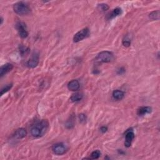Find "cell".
<instances>
[{"label":"cell","instance_id":"obj_8","mask_svg":"<svg viewBox=\"0 0 160 160\" xmlns=\"http://www.w3.org/2000/svg\"><path fill=\"white\" fill-rule=\"evenodd\" d=\"M135 138V133H134L133 129H130L126 132L125 134V145L127 148H129L131 145L133 140Z\"/></svg>","mask_w":160,"mask_h":160},{"label":"cell","instance_id":"obj_21","mask_svg":"<svg viewBox=\"0 0 160 160\" xmlns=\"http://www.w3.org/2000/svg\"><path fill=\"white\" fill-rule=\"evenodd\" d=\"M78 118H79V120H80V123H86V120H87V117H86L85 114H83V113L80 114L79 116H78Z\"/></svg>","mask_w":160,"mask_h":160},{"label":"cell","instance_id":"obj_20","mask_svg":"<svg viewBox=\"0 0 160 160\" xmlns=\"http://www.w3.org/2000/svg\"><path fill=\"white\" fill-rule=\"evenodd\" d=\"M100 156H101V152L99 151V150H96V151H94L93 152H92V153H91L90 159H98Z\"/></svg>","mask_w":160,"mask_h":160},{"label":"cell","instance_id":"obj_10","mask_svg":"<svg viewBox=\"0 0 160 160\" xmlns=\"http://www.w3.org/2000/svg\"><path fill=\"white\" fill-rule=\"evenodd\" d=\"M80 87V82L77 80H71L69 83L68 84V90L72 91H76L79 90Z\"/></svg>","mask_w":160,"mask_h":160},{"label":"cell","instance_id":"obj_5","mask_svg":"<svg viewBox=\"0 0 160 160\" xmlns=\"http://www.w3.org/2000/svg\"><path fill=\"white\" fill-rule=\"evenodd\" d=\"M16 28L21 38H27L28 37L27 25L23 22H18L16 25Z\"/></svg>","mask_w":160,"mask_h":160},{"label":"cell","instance_id":"obj_14","mask_svg":"<svg viewBox=\"0 0 160 160\" xmlns=\"http://www.w3.org/2000/svg\"><path fill=\"white\" fill-rule=\"evenodd\" d=\"M121 13H122L121 9L120 8H116L115 9H113L112 13L108 15V19H111L112 18H114L116 17V16L120 15Z\"/></svg>","mask_w":160,"mask_h":160},{"label":"cell","instance_id":"obj_23","mask_svg":"<svg viewBox=\"0 0 160 160\" xmlns=\"http://www.w3.org/2000/svg\"><path fill=\"white\" fill-rule=\"evenodd\" d=\"M125 73V69L124 68H120L117 70V73L118 74H123Z\"/></svg>","mask_w":160,"mask_h":160},{"label":"cell","instance_id":"obj_18","mask_svg":"<svg viewBox=\"0 0 160 160\" xmlns=\"http://www.w3.org/2000/svg\"><path fill=\"white\" fill-rule=\"evenodd\" d=\"M19 53L21 54V56H24L25 54H27L29 52V49L28 47L25 46L23 45H21L20 46H19Z\"/></svg>","mask_w":160,"mask_h":160},{"label":"cell","instance_id":"obj_2","mask_svg":"<svg viewBox=\"0 0 160 160\" xmlns=\"http://www.w3.org/2000/svg\"><path fill=\"white\" fill-rule=\"evenodd\" d=\"M13 10L19 15H26L30 13L28 6L23 2H18L13 5Z\"/></svg>","mask_w":160,"mask_h":160},{"label":"cell","instance_id":"obj_9","mask_svg":"<svg viewBox=\"0 0 160 160\" xmlns=\"http://www.w3.org/2000/svg\"><path fill=\"white\" fill-rule=\"evenodd\" d=\"M13 68V65L11 63H6L0 68V76L2 77L11 71Z\"/></svg>","mask_w":160,"mask_h":160},{"label":"cell","instance_id":"obj_11","mask_svg":"<svg viewBox=\"0 0 160 160\" xmlns=\"http://www.w3.org/2000/svg\"><path fill=\"white\" fill-rule=\"evenodd\" d=\"M152 112V109L151 107L149 106H143L141 107L137 110V115L138 116H144L146 114L151 113Z\"/></svg>","mask_w":160,"mask_h":160},{"label":"cell","instance_id":"obj_24","mask_svg":"<svg viewBox=\"0 0 160 160\" xmlns=\"http://www.w3.org/2000/svg\"><path fill=\"white\" fill-rule=\"evenodd\" d=\"M100 131H101V132L103 133H106L108 131V128L106 126H102V128H100Z\"/></svg>","mask_w":160,"mask_h":160},{"label":"cell","instance_id":"obj_15","mask_svg":"<svg viewBox=\"0 0 160 160\" xmlns=\"http://www.w3.org/2000/svg\"><path fill=\"white\" fill-rule=\"evenodd\" d=\"M83 95L82 93H76L73 94L72 96L70 98V101L71 102H80L83 99Z\"/></svg>","mask_w":160,"mask_h":160},{"label":"cell","instance_id":"obj_22","mask_svg":"<svg viewBox=\"0 0 160 160\" xmlns=\"http://www.w3.org/2000/svg\"><path fill=\"white\" fill-rule=\"evenodd\" d=\"M98 8L102 11H104L108 10V9H109V6H108V5H106V4H104V3H102V4L98 5Z\"/></svg>","mask_w":160,"mask_h":160},{"label":"cell","instance_id":"obj_1","mask_svg":"<svg viewBox=\"0 0 160 160\" xmlns=\"http://www.w3.org/2000/svg\"><path fill=\"white\" fill-rule=\"evenodd\" d=\"M49 126L47 120H43L37 123L31 129V135L35 138H40L43 136L46 132Z\"/></svg>","mask_w":160,"mask_h":160},{"label":"cell","instance_id":"obj_12","mask_svg":"<svg viewBox=\"0 0 160 160\" xmlns=\"http://www.w3.org/2000/svg\"><path fill=\"white\" fill-rule=\"evenodd\" d=\"M27 132L25 128H19L15 133V137L16 139H23L27 136Z\"/></svg>","mask_w":160,"mask_h":160},{"label":"cell","instance_id":"obj_4","mask_svg":"<svg viewBox=\"0 0 160 160\" xmlns=\"http://www.w3.org/2000/svg\"><path fill=\"white\" fill-rule=\"evenodd\" d=\"M90 29L88 28H83L81 29V30L77 32L74 35L73 37V42L74 43H78V42L88 38L90 36Z\"/></svg>","mask_w":160,"mask_h":160},{"label":"cell","instance_id":"obj_25","mask_svg":"<svg viewBox=\"0 0 160 160\" xmlns=\"http://www.w3.org/2000/svg\"><path fill=\"white\" fill-rule=\"evenodd\" d=\"M3 18H2V17H1V25H2L3 24Z\"/></svg>","mask_w":160,"mask_h":160},{"label":"cell","instance_id":"obj_7","mask_svg":"<svg viewBox=\"0 0 160 160\" xmlns=\"http://www.w3.org/2000/svg\"><path fill=\"white\" fill-rule=\"evenodd\" d=\"M39 61H40V57H39L38 53L37 52H34L32 54L31 58L27 61V66L29 68H34L38 66Z\"/></svg>","mask_w":160,"mask_h":160},{"label":"cell","instance_id":"obj_3","mask_svg":"<svg viewBox=\"0 0 160 160\" xmlns=\"http://www.w3.org/2000/svg\"><path fill=\"white\" fill-rule=\"evenodd\" d=\"M113 60V54L108 51L101 52L97 55L96 61L98 63H110Z\"/></svg>","mask_w":160,"mask_h":160},{"label":"cell","instance_id":"obj_19","mask_svg":"<svg viewBox=\"0 0 160 160\" xmlns=\"http://www.w3.org/2000/svg\"><path fill=\"white\" fill-rule=\"evenodd\" d=\"M13 87V84H9L6 85L5 87H3L1 90V95H3L5 93H7L9 90H10L11 89V88Z\"/></svg>","mask_w":160,"mask_h":160},{"label":"cell","instance_id":"obj_6","mask_svg":"<svg viewBox=\"0 0 160 160\" xmlns=\"http://www.w3.org/2000/svg\"><path fill=\"white\" fill-rule=\"evenodd\" d=\"M52 151L55 155H62L66 152L67 147L62 143H56L52 146Z\"/></svg>","mask_w":160,"mask_h":160},{"label":"cell","instance_id":"obj_16","mask_svg":"<svg viewBox=\"0 0 160 160\" xmlns=\"http://www.w3.org/2000/svg\"><path fill=\"white\" fill-rule=\"evenodd\" d=\"M149 18L152 20H158L159 19V11H155L149 15Z\"/></svg>","mask_w":160,"mask_h":160},{"label":"cell","instance_id":"obj_13","mask_svg":"<svg viewBox=\"0 0 160 160\" xmlns=\"http://www.w3.org/2000/svg\"><path fill=\"white\" fill-rule=\"evenodd\" d=\"M125 96V93L121 90H116L113 92V97L116 100H121Z\"/></svg>","mask_w":160,"mask_h":160},{"label":"cell","instance_id":"obj_17","mask_svg":"<svg viewBox=\"0 0 160 160\" xmlns=\"http://www.w3.org/2000/svg\"><path fill=\"white\" fill-rule=\"evenodd\" d=\"M131 38H130L129 35H126L125 38H123V40L122 41V44L125 47H129L130 45H131Z\"/></svg>","mask_w":160,"mask_h":160}]
</instances>
